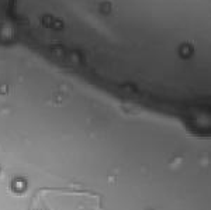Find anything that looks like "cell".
<instances>
[{
	"label": "cell",
	"instance_id": "cell-1",
	"mask_svg": "<svg viewBox=\"0 0 211 210\" xmlns=\"http://www.w3.org/2000/svg\"><path fill=\"white\" fill-rule=\"evenodd\" d=\"M37 72L0 52V210H101L82 178L79 109L45 100Z\"/></svg>",
	"mask_w": 211,
	"mask_h": 210
}]
</instances>
